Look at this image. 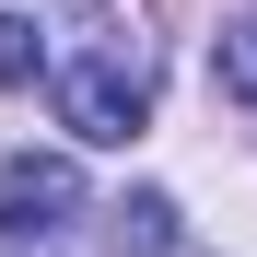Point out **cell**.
Segmentation results:
<instances>
[{
	"instance_id": "cell-1",
	"label": "cell",
	"mask_w": 257,
	"mask_h": 257,
	"mask_svg": "<svg viewBox=\"0 0 257 257\" xmlns=\"http://www.w3.org/2000/svg\"><path fill=\"white\" fill-rule=\"evenodd\" d=\"M47 94H59V128L94 152H128L152 128V35L128 24H94L70 59H47Z\"/></svg>"
},
{
	"instance_id": "cell-2",
	"label": "cell",
	"mask_w": 257,
	"mask_h": 257,
	"mask_svg": "<svg viewBox=\"0 0 257 257\" xmlns=\"http://www.w3.org/2000/svg\"><path fill=\"white\" fill-rule=\"evenodd\" d=\"M70 222H82V164L70 152H12V164H0V257L47 245Z\"/></svg>"
},
{
	"instance_id": "cell-4",
	"label": "cell",
	"mask_w": 257,
	"mask_h": 257,
	"mask_svg": "<svg viewBox=\"0 0 257 257\" xmlns=\"http://www.w3.org/2000/svg\"><path fill=\"white\" fill-rule=\"evenodd\" d=\"M0 82H35V24L0 12Z\"/></svg>"
},
{
	"instance_id": "cell-3",
	"label": "cell",
	"mask_w": 257,
	"mask_h": 257,
	"mask_svg": "<svg viewBox=\"0 0 257 257\" xmlns=\"http://www.w3.org/2000/svg\"><path fill=\"white\" fill-rule=\"evenodd\" d=\"M210 70H222V94H234V105H257V12H245V24H222Z\"/></svg>"
}]
</instances>
